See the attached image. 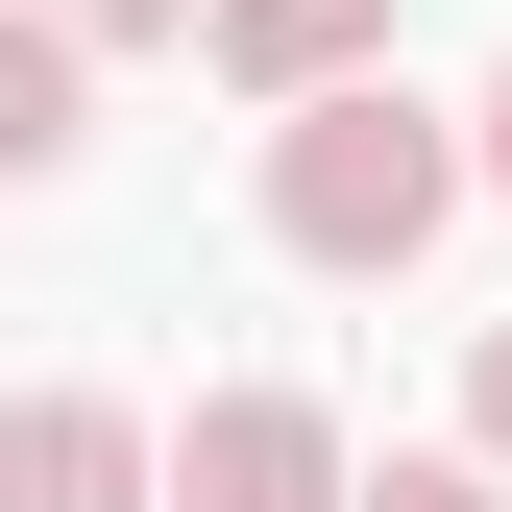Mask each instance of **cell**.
Listing matches in <instances>:
<instances>
[{"mask_svg":"<svg viewBox=\"0 0 512 512\" xmlns=\"http://www.w3.org/2000/svg\"><path fill=\"white\" fill-rule=\"evenodd\" d=\"M49 25H74V49H171L196 0H49Z\"/></svg>","mask_w":512,"mask_h":512,"instance_id":"ba28073f","label":"cell"},{"mask_svg":"<svg viewBox=\"0 0 512 512\" xmlns=\"http://www.w3.org/2000/svg\"><path fill=\"white\" fill-rule=\"evenodd\" d=\"M0 512H147V415L122 391H0Z\"/></svg>","mask_w":512,"mask_h":512,"instance_id":"3957f363","label":"cell"},{"mask_svg":"<svg viewBox=\"0 0 512 512\" xmlns=\"http://www.w3.org/2000/svg\"><path fill=\"white\" fill-rule=\"evenodd\" d=\"M439 220H464V122H439L391 49H366V74H317V98H269V244H293V269L391 293Z\"/></svg>","mask_w":512,"mask_h":512,"instance_id":"6da1fadb","label":"cell"},{"mask_svg":"<svg viewBox=\"0 0 512 512\" xmlns=\"http://www.w3.org/2000/svg\"><path fill=\"white\" fill-rule=\"evenodd\" d=\"M196 49H220V98H317L391 49V0H196Z\"/></svg>","mask_w":512,"mask_h":512,"instance_id":"5b68a950","label":"cell"},{"mask_svg":"<svg viewBox=\"0 0 512 512\" xmlns=\"http://www.w3.org/2000/svg\"><path fill=\"white\" fill-rule=\"evenodd\" d=\"M342 512H512V488L464 464V439H439V464H391V488H342Z\"/></svg>","mask_w":512,"mask_h":512,"instance_id":"8992f818","label":"cell"},{"mask_svg":"<svg viewBox=\"0 0 512 512\" xmlns=\"http://www.w3.org/2000/svg\"><path fill=\"white\" fill-rule=\"evenodd\" d=\"M147 512H342V415L317 391H196L147 439Z\"/></svg>","mask_w":512,"mask_h":512,"instance_id":"7a4b0ae2","label":"cell"},{"mask_svg":"<svg viewBox=\"0 0 512 512\" xmlns=\"http://www.w3.org/2000/svg\"><path fill=\"white\" fill-rule=\"evenodd\" d=\"M74 147H98V49L49 25V0H0V196H49Z\"/></svg>","mask_w":512,"mask_h":512,"instance_id":"277c9868","label":"cell"},{"mask_svg":"<svg viewBox=\"0 0 512 512\" xmlns=\"http://www.w3.org/2000/svg\"><path fill=\"white\" fill-rule=\"evenodd\" d=\"M464 196H512V74H488V122H464Z\"/></svg>","mask_w":512,"mask_h":512,"instance_id":"9c48e42d","label":"cell"},{"mask_svg":"<svg viewBox=\"0 0 512 512\" xmlns=\"http://www.w3.org/2000/svg\"><path fill=\"white\" fill-rule=\"evenodd\" d=\"M464 464L512 488V317H488V366H464Z\"/></svg>","mask_w":512,"mask_h":512,"instance_id":"52a82bcc","label":"cell"}]
</instances>
